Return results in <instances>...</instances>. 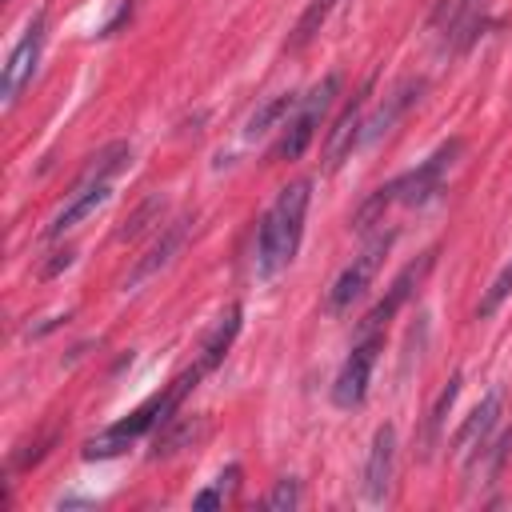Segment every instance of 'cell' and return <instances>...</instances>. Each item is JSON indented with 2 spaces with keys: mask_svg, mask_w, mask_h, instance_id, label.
Here are the masks:
<instances>
[{
  "mask_svg": "<svg viewBox=\"0 0 512 512\" xmlns=\"http://www.w3.org/2000/svg\"><path fill=\"white\" fill-rule=\"evenodd\" d=\"M308 196H312V184L308 180H292V184L280 188V196L264 212L260 236H256V272L264 280H272L280 268L292 264V256L300 248V236H304Z\"/></svg>",
  "mask_w": 512,
  "mask_h": 512,
  "instance_id": "cell-1",
  "label": "cell"
},
{
  "mask_svg": "<svg viewBox=\"0 0 512 512\" xmlns=\"http://www.w3.org/2000/svg\"><path fill=\"white\" fill-rule=\"evenodd\" d=\"M204 372L192 364L184 376H176L172 380V388H164L160 396H152L148 404H140L132 416H124V420H116L112 428H104L100 436H92L88 444H84V460H108V456H116V452H124L136 436H144L148 428H156V424H168L172 420V412L180 408V400L196 388V380H200Z\"/></svg>",
  "mask_w": 512,
  "mask_h": 512,
  "instance_id": "cell-2",
  "label": "cell"
},
{
  "mask_svg": "<svg viewBox=\"0 0 512 512\" xmlns=\"http://www.w3.org/2000/svg\"><path fill=\"white\" fill-rule=\"evenodd\" d=\"M456 152H460V140H448V144L436 148L424 164H416L412 172H404V176L388 180L384 188H376V192L364 200V208L356 212V228H360V232L372 228V220H380L388 204H424V200H432V196L440 192V180H444V172L452 168V156H456Z\"/></svg>",
  "mask_w": 512,
  "mask_h": 512,
  "instance_id": "cell-3",
  "label": "cell"
},
{
  "mask_svg": "<svg viewBox=\"0 0 512 512\" xmlns=\"http://www.w3.org/2000/svg\"><path fill=\"white\" fill-rule=\"evenodd\" d=\"M392 240H396L392 228H388V232H376V236L360 248V256H352V264L336 276V284H332V292H328V308H332V312H348V308L368 292V284L376 280V272H380V264H384V256H388V248H392Z\"/></svg>",
  "mask_w": 512,
  "mask_h": 512,
  "instance_id": "cell-4",
  "label": "cell"
},
{
  "mask_svg": "<svg viewBox=\"0 0 512 512\" xmlns=\"http://www.w3.org/2000/svg\"><path fill=\"white\" fill-rule=\"evenodd\" d=\"M336 92H340V76L332 72V76H324V80L296 104V116L284 124V136H280V144H276V156H280V160H296V156H304V148L312 144L316 124H320V116L328 112V104H332Z\"/></svg>",
  "mask_w": 512,
  "mask_h": 512,
  "instance_id": "cell-5",
  "label": "cell"
},
{
  "mask_svg": "<svg viewBox=\"0 0 512 512\" xmlns=\"http://www.w3.org/2000/svg\"><path fill=\"white\" fill-rule=\"evenodd\" d=\"M380 348H384V332H364V336L352 344V352H348V360H344V368L336 372V384H332V404H336V408H356V404H364Z\"/></svg>",
  "mask_w": 512,
  "mask_h": 512,
  "instance_id": "cell-6",
  "label": "cell"
},
{
  "mask_svg": "<svg viewBox=\"0 0 512 512\" xmlns=\"http://www.w3.org/2000/svg\"><path fill=\"white\" fill-rule=\"evenodd\" d=\"M40 52H44V16H32V24L24 28V36L16 40V48L8 52L4 60V76H0V96L4 104L12 108L24 92V84L36 76V64H40Z\"/></svg>",
  "mask_w": 512,
  "mask_h": 512,
  "instance_id": "cell-7",
  "label": "cell"
},
{
  "mask_svg": "<svg viewBox=\"0 0 512 512\" xmlns=\"http://www.w3.org/2000/svg\"><path fill=\"white\" fill-rule=\"evenodd\" d=\"M432 260H436V248H428V252H424L416 264H408V268H404V272L392 280L388 296H384V300H380V304H376V308H372V312L360 320V336H364V332H384V324H388V320L396 316V308H400V304L412 296V288H416V284H420V276L432 268Z\"/></svg>",
  "mask_w": 512,
  "mask_h": 512,
  "instance_id": "cell-8",
  "label": "cell"
},
{
  "mask_svg": "<svg viewBox=\"0 0 512 512\" xmlns=\"http://www.w3.org/2000/svg\"><path fill=\"white\" fill-rule=\"evenodd\" d=\"M392 460H396V428L380 424L368 448V464H364V496L372 504H380L388 496V480H392Z\"/></svg>",
  "mask_w": 512,
  "mask_h": 512,
  "instance_id": "cell-9",
  "label": "cell"
},
{
  "mask_svg": "<svg viewBox=\"0 0 512 512\" xmlns=\"http://www.w3.org/2000/svg\"><path fill=\"white\" fill-rule=\"evenodd\" d=\"M420 92H424V80H404L392 96H384V104H380V108L360 124V144L380 140V136H384V132H388V128H392V124H396V120H400V116L420 100Z\"/></svg>",
  "mask_w": 512,
  "mask_h": 512,
  "instance_id": "cell-10",
  "label": "cell"
},
{
  "mask_svg": "<svg viewBox=\"0 0 512 512\" xmlns=\"http://www.w3.org/2000/svg\"><path fill=\"white\" fill-rule=\"evenodd\" d=\"M188 228H192V216H180V220H172L168 228H164V236L152 244V252L132 268V276H128V284H140V280H148L152 272H160L176 252H180V244H184V236H188Z\"/></svg>",
  "mask_w": 512,
  "mask_h": 512,
  "instance_id": "cell-11",
  "label": "cell"
},
{
  "mask_svg": "<svg viewBox=\"0 0 512 512\" xmlns=\"http://www.w3.org/2000/svg\"><path fill=\"white\" fill-rule=\"evenodd\" d=\"M364 96H368V88L360 92V96H352V104L340 112V120H336V128L328 132V164L336 168L352 148H360V124H364Z\"/></svg>",
  "mask_w": 512,
  "mask_h": 512,
  "instance_id": "cell-12",
  "label": "cell"
},
{
  "mask_svg": "<svg viewBox=\"0 0 512 512\" xmlns=\"http://www.w3.org/2000/svg\"><path fill=\"white\" fill-rule=\"evenodd\" d=\"M240 304H228V312L212 324V332L204 336V344H200V360H196V368L200 372H212L220 360H224V352L232 348V340H236V332H240Z\"/></svg>",
  "mask_w": 512,
  "mask_h": 512,
  "instance_id": "cell-13",
  "label": "cell"
},
{
  "mask_svg": "<svg viewBox=\"0 0 512 512\" xmlns=\"http://www.w3.org/2000/svg\"><path fill=\"white\" fill-rule=\"evenodd\" d=\"M108 200V184H92V188H80L72 200H68V208L64 212H56V220L44 228V236L48 240H56V236H64V232H72L80 220H88L100 204Z\"/></svg>",
  "mask_w": 512,
  "mask_h": 512,
  "instance_id": "cell-14",
  "label": "cell"
},
{
  "mask_svg": "<svg viewBox=\"0 0 512 512\" xmlns=\"http://www.w3.org/2000/svg\"><path fill=\"white\" fill-rule=\"evenodd\" d=\"M128 160H132V148H128L124 140L100 148L96 156H88V164H84V172H80V180H76V192H80V188H92V184H108V176L120 172Z\"/></svg>",
  "mask_w": 512,
  "mask_h": 512,
  "instance_id": "cell-15",
  "label": "cell"
},
{
  "mask_svg": "<svg viewBox=\"0 0 512 512\" xmlns=\"http://www.w3.org/2000/svg\"><path fill=\"white\" fill-rule=\"evenodd\" d=\"M496 416H500V392H488V396H484V400L472 408L468 424L460 428V436H456V448H460V452H476V448L484 444V436L492 432Z\"/></svg>",
  "mask_w": 512,
  "mask_h": 512,
  "instance_id": "cell-16",
  "label": "cell"
},
{
  "mask_svg": "<svg viewBox=\"0 0 512 512\" xmlns=\"http://www.w3.org/2000/svg\"><path fill=\"white\" fill-rule=\"evenodd\" d=\"M200 436H204V420H176V416H172L168 424H160V436H156L152 460L172 456V452H180V448H192Z\"/></svg>",
  "mask_w": 512,
  "mask_h": 512,
  "instance_id": "cell-17",
  "label": "cell"
},
{
  "mask_svg": "<svg viewBox=\"0 0 512 512\" xmlns=\"http://www.w3.org/2000/svg\"><path fill=\"white\" fill-rule=\"evenodd\" d=\"M456 396H460V372L440 388V396H436V404H432V412H428V436H424V452H432L436 444H440V428H444V416H448V408L456 404Z\"/></svg>",
  "mask_w": 512,
  "mask_h": 512,
  "instance_id": "cell-18",
  "label": "cell"
},
{
  "mask_svg": "<svg viewBox=\"0 0 512 512\" xmlns=\"http://www.w3.org/2000/svg\"><path fill=\"white\" fill-rule=\"evenodd\" d=\"M332 4H336V0H312V4L304 8V16L296 20V32H292V44H288V48H304V44H308V40L320 32V24L328 20Z\"/></svg>",
  "mask_w": 512,
  "mask_h": 512,
  "instance_id": "cell-19",
  "label": "cell"
},
{
  "mask_svg": "<svg viewBox=\"0 0 512 512\" xmlns=\"http://www.w3.org/2000/svg\"><path fill=\"white\" fill-rule=\"evenodd\" d=\"M292 108H296V96H276V100H268L264 108H256V112H252V120H248V128H244V132H248V136H260V132H268L280 116H288Z\"/></svg>",
  "mask_w": 512,
  "mask_h": 512,
  "instance_id": "cell-20",
  "label": "cell"
},
{
  "mask_svg": "<svg viewBox=\"0 0 512 512\" xmlns=\"http://www.w3.org/2000/svg\"><path fill=\"white\" fill-rule=\"evenodd\" d=\"M508 296H512V260H508V264L496 272V280H492V284H488V292L480 296L476 316H492V312H496V308H500Z\"/></svg>",
  "mask_w": 512,
  "mask_h": 512,
  "instance_id": "cell-21",
  "label": "cell"
},
{
  "mask_svg": "<svg viewBox=\"0 0 512 512\" xmlns=\"http://www.w3.org/2000/svg\"><path fill=\"white\" fill-rule=\"evenodd\" d=\"M160 208H164V204H160L156 196H152V200H144V204H140V208L132 212V220H128V224H124V228H120L116 236H120V240H132V236H140V232L148 228V220H152V216H156Z\"/></svg>",
  "mask_w": 512,
  "mask_h": 512,
  "instance_id": "cell-22",
  "label": "cell"
},
{
  "mask_svg": "<svg viewBox=\"0 0 512 512\" xmlns=\"http://www.w3.org/2000/svg\"><path fill=\"white\" fill-rule=\"evenodd\" d=\"M268 508H276V512H288V508H296L300 504V480H280L272 492H268V500H264Z\"/></svg>",
  "mask_w": 512,
  "mask_h": 512,
  "instance_id": "cell-23",
  "label": "cell"
},
{
  "mask_svg": "<svg viewBox=\"0 0 512 512\" xmlns=\"http://www.w3.org/2000/svg\"><path fill=\"white\" fill-rule=\"evenodd\" d=\"M220 504H224V492L220 488H204V492L192 496V508H220Z\"/></svg>",
  "mask_w": 512,
  "mask_h": 512,
  "instance_id": "cell-24",
  "label": "cell"
},
{
  "mask_svg": "<svg viewBox=\"0 0 512 512\" xmlns=\"http://www.w3.org/2000/svg\"><path fill=\"white\" fill-rule=\"evenodd\" d=\"M124 20H132V0H120V8H116V16H112V20H108V24L100 28V36H112V32H116V28L124 24Z\"/></svg>",
  "mask_w": 512,
  "mask_h": 512,
  "instance_id": "cell-25",
  "label": "cell"
},
{
  "mask_svg": "<svg viewBox=\"0 0 512 512\" xmlns=\"http://www.w3.org/2000/svg\"><path fill=\"white\" fill-rule=\"evenodd\" d=\"M72 264V248H64V252H56V260L52 264H44V276H56L60 268H68Z\"/></svg>",
  "mask_w": 512,
  "mask_h": 512,
  "instance_id": "cell-26",
  "label": "cell"
}]
</instances>
